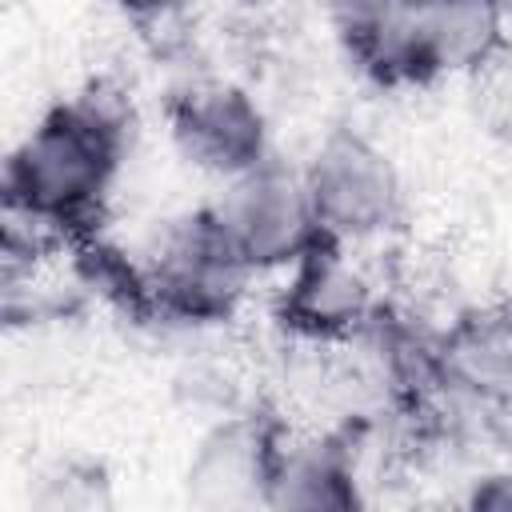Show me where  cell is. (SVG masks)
<instances>
[{"mask_svg":"<svg viewBox=\"0 0 512 512\" xmlns=\"http://www.w3.org/2000/svg\"><path fill=\"white\" fill-rule=\"evenodd\" d=\"M128 132V100L104 80L48 104L4 156L0 212L40 224L64 248L96 236L128 160Z\"/></svg>","mask_w":512,"mask_h":512,"instance_id":"cell-1","label":"cell"},{"mask_svg":"<svg viewBox=\"0 0 512 512\" xmlns=\"http://www.w3.org/2000/svg\"><path fill=\"white\" fill-rule=\"evenodd\" d=\"M136 264L144 280L148 320L188 332L232 324L260 280L240 260L208 204L164 220L136 252Z\"/></svg>","mask_w":512,"mask_h":512,"instance_id":"cell-2","label":"cell"},{"mask_svg":"<svg viewBox=\"0 0 512 512\" xmlns=\"http://www.w3.org/2000/svg\"><path fill=\"white\" fill-rule=\"evenodd\" d=\"M324 240L376 248L408 220V184L396 156L356 124H332L300 160Z\"/></svg>","mask_w":512,"mask_h":512,"instance_id":"cell-3","label":"cell"},{"mask_svg":"<svg viewBox=\"0 0 512 512\" xmlns=\"http://www.w3.org/2000/svg\"><path fill=\"white\" fill-rule=\"evenodd\" d=\"M208 208L240 252V260L260 280H276L324 240L300 164H288L280 156H268L264 164L224 180Z\"/></svg>","mask_w":512,"mask_h":512,"instance_id":"cell-4","label":"cell"},{"mask_svg":"<svg viewBox=\"0 0 512 512\" xmlns=\"http://www.w3.org/2000/svg\"><path fill=\"white\" fill-rule=\"evenodd\" d=\"M164 132L172 152L216 184L276 156L264 104L228 76H188L172 84L164 96Z\"/></svg>","mask_w":512,"mask_h":512,"instance_id":"cell-5","label":"cell"},{"mask_svg":"<svg viewBox=\"0 0 512 512\" xmlns=\"http://www.w3.org/2000/svg\"><path fill=\"white\" fill-rule=\"evenodd\" d=\"M384 304L360 248L320 240L276 276L272 320L300 344H352L372 332Z\"/></svg>","mask_w":512,"mask_h":512,"instance_id":"cell-6","label":"cell"},{"mask_svg":"<svg viewBox=\"0 0 512 512\" xmlns=\"http://www.w3.org/2000/svg\"><path fill=\"white\" fill-rule=\"evenodd\" d=\"M288 424L256 404L216 416L192 444L184 496L196 508H268V488Z\"/></svg>","mask_w":512,"mask_h":512,"instance_id":"cell-7","label":"cell"},{"mask_svg":"<svg viewBox=\"0 0 512 512\" xmlns=\"http://www.w3.org/2000/svg\"><path fill=\"white\" fill-rule=\"evenodd\" d=\"M512 56L508 0H420L412 24L416 88L468 80Z\"/></svg>","mask_w":512,"mask_h":512,"instance_id":"cell-8","label":"cell"},{"mask_svg":"<svg viewBox=\"0 0 512 512\" xmlns=\"http://www.w3.org/2000/svg\"><path fill=\"white\" fill-rule=\"evenodd\" d=\"M436 380L444 392L488 408L512 412V308L488 304L460 312L436 340Z\"/></svg>","mask_w":512,"mask_h":512,"instance_id":"cell-9","label":"cell"},{"mask_svg":"<svg viewBox=\"0 0 512 512\" xmlns=\"http://www.w3.org/2000/svg\"><path fill=\"white\" fill-rule=\"evenodd\" d=\"M364 500L360 456L348 432H284L268 508L276 512H348Z\"/></svg>","mask_w":512,"mask_h":512,"instance_id":"cell-10","label":"cell"},{"mask_svg":"<svg viewBox=\"0 0 512 512\" xmlns=\"http://www.w3.org/2000/svg\"><path fill=\"white\" fill-rule=\"evenodd\" d=\"M420 0H320L344 60L376 88H416L412 24Z\"/></svg>","mask_w":512,"mask_h":512,"instance_id":"cell-11","label":"cell"},{"mask_svg":"<svg viewBox=\"0 0 512 512\" xmlns=\"http://www.w3.org/2000/svg\"><path fill=\"white\" fill-rule=\"evenodd\" d=\"M28 504L44 512H88L112 504V480L100 460L88 456H64L48 464L36 476V488H28Z\"/></svg>","mask_w":512,"mask_h":512,"instance_id":"cell-12","label":"cell"},{"mask_svg":"<svg viewBox=\"0 0 512 512\" xmlns=\"http://www.w3.org/2000/svg\"><path fill=\"white\" fill-rule=\"evenodd\" d=\"M112 4L132 28H140L144 36H156V32L180 28L200 0H112Z\"/></svg>","mask_w":512,"mask_h":512,"instance_id":"cell-13","label":"cell"},{"mask_svg":"<svg viewBox=\"0 0 512 512\" xmlns=\"http://www.w3.org/2000/svg\"><path fill=\"white\" fill-rule=\"evenodd\" d=\"M468 508H488V512H512V468H488L468 480L464 492Z\"/></svg>","mask_w":512,"mask_h":512,"instance_id":"cell-14","label":"cell"},{"mask_svg":"<svg viewBox=\"0 0 512 512\" xmlns=\"http://www.w3.org/2000/svg\"><path fill=\"white\" fill-rule=\"evenodd\" d=\"M236 4H248V8H256V4H264V0H236Z\"/></svg>","mask_w":512,"mask_h":512,"instance_id":"cell-15","label":"cell"},{"mask_svg":"<svg viewBox=\"0 0 512 512\" xmlns=\"http://www.w3.org/2000/svg\"><path fill=\"white\" fill-rule=\"evenodd\" d=\"M508 84H512V76H508Z\"/></svg>","mask_w":512,"mask_h":512,"instance_id":"cell-16","label":"cell"}]
</instances>
